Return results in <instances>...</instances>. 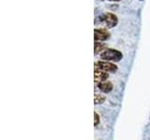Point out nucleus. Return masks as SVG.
Listing matches in <instances>:
<instances>
[{
	"mask_svg": "<svg viewBox=\"0 0 150 140\" xmlns=\"http://www.w3.org/2000/svg\"><path fill=\"white\" fill-rule=\"evenodd\" d=\"M106 48H107L106 44L102 43L100 41H95V43H94V51H95V55H97L98 53H101Z\"/></svg>",
	"mask_w": 150,
	"mask_h": 140,
	"instance_id": "0eeeda50",
	"label": "nucleus"
},
{
	"mask_svg": "<svg viewBox=\"0 0 150 140\" xmlns=\"http://www.w3.org/2000/svg\"><path fill=\"white\" fill-rule=\"evenodd\" d=\"M139 1H143V0H139Z\"/></svg>",
	"mask_w": 150,
	"mask_h": 140,
	"instance_id": "9b49d317",
	"label": "nucleus"
},
{
	"mask_svg": "<svg viewBox=\"0 0 150 140\" xmlns=\"http://www.w3.org/2000/svg\"><path fill=\"white\" fill-rule=\"evenodd\" d=\"M100 58L103 61H109V62H120L123 58V54L118 50L106 48L100 53Z\"/></svg>",
	"mask_w": 150,
	"mask_h": 140,
	"instance_id": "f257e3e1",
	"label": "nucleus"
},
{
	"mask_svg": "<svg viewBox=\"0 0 150 140\" xmlns=\"http://www.w3.org/2000/svg\"><path fill=\"white\" fill-rule=\"evenodd\" d=\"M94 117H95V120H94V125L97 126L98 123H100V116L98 115L97 112H95V113H94Z\"/></svg>",
	"mask_w": 150,
	"mask_h": 140,
	"instance_id": "1a4fd4ad",
	"label": "nucleus"
},
{
	"mask_svg": "<svg viewBox=\"0 0 150 140\" xmlns=\"http://www.w3.org/2000/svg\"><path fill=\"white\" fill-rule=\"evenodd\" d=\"M107 1H110V2H120L122 0H107Z\"/></svg>",
	"mask_w": 150,
	"mask_h": 140,
	"instance_id": "9d476101",
	"label": "nucleus"
},
{
	"mask_svg": "<svg viewBox=\"0 0 150 140\" xmlns=\"http://www.w3.org/2000/svg\"><path fill=\"white\" fill-rule=\"evenodd\" d=\"M94 64H95V70H102L104 72L115 73L118 69L117 65L109 61H98V62H95Z\"/></svg>",
	"mask_w": 150,
	"mask_h": 140,
	"instance_id": "7ed1b4c3",
	"label": "nucleus"
},
{
	"mask_svg": "<svg viewBox=\"0 0 150 140\" xmlns=\"http://www.w3.org/2000/svg\"><path fill=\"white\" fill-rule=\"evenodd\" d=\"M98 21L100 23L106 26L107 28H114L118 23V18L114 13L111 12H105L98 16Z\"/></svg>",
	"mask_w": 150,
	"mask_h": 140,
	"instance_id": "f03ea898",
	"label": "nucleus"
},
{
	"mask_svg": "<svg viewBox=\"0 0 150 140\" xmlns=\"http://www.w3.org/2000/svg\"><path fill=\"white\" fill-rule=\"evenodd\" d=\"M104 101H105L104 96L101 94H98V93H95V95H94V103H95V105L102 104Z\"/></svg>",
	"mask_w": 150,
	"mask_h": 140,
	"instance_id": "6e6552de",
	"label": "nucleus"
},
{
	"mask_svg": "<svg viewBox=\"0 0 150 140\" xmlns=\"http://www.w3.org/2000/svg\"><path fill=\"white\" fill-rule=\"evenodd\" d=\"M98 88L100 89L102 92L108 93L112 90L114 85H112V83L111 81H103V82H100L98 84Z\"/></svg>",
	"mask_w": 150,
	"mask_h": 140,
	"instance_id": "423d86ee",
	"label": "nucleus"
},
{
	"mask_svg": "<svg viewBox=\"0 0 150 140\" xmlns=\"http://www.w3.org/2000/svg\"><path fill=\"white\" fill-rule=\"evenodd\" d=\"M108 78H109V75L107 74V72L102 71V70H95V72H94V80H95L96 84L106 81Z\"/></svg>",
	"mask_w": 150,
	"mask_h": 140,
	"instance_id": "39448f33",
	"label": "nucleus"
},
{
	"mask_svg": "<svg viewBox=\"0 0 150 140\" xmlns=\"http://www.w3.org/2000/svg\"><path fill=\"white\" fill-rule=\"evenodd\" d=\"M111 36L110 32L103 29V28H98V29H95L94 30V39L95 41H105L107 39H109Z\"/></svg>",
	"mask_w": 150,
	"mask_h": 140,
	"instance_id": "20e7f679",
	"label": "nucleus"
}]
</instances>
